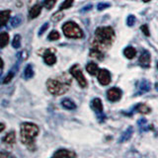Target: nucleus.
Returning <instances> with one entry per match:
<instances>
[{"label":"nucleus","instance_id":"nucleus-1","mask_svg":"<svg viewBox=\"0 0 158 158\" xmlns=\"http://www.w3.org/2000/svg\"><path fill=\"white\" fill-rule=\"evenodd\" d=\"M115 38V32L112 27H100L95 32V41L94 48L100 49L101 48H107L113 43Z\"/></svg>","mask_w":158,"mask_h":158},{"label":"nucleus","instance_id":"nucleus-2","mask_svg":"<svg viewBox=\"0 0 158 158\" xmlns=\"http://www.w3.org/2000/svg\"><path fill=\"white\" fill-rule=\"evenodd\" d=\"M39 135V127L32 123H23L20 130V135L23 144L26 145L28 148L35 147V138Z\"/></svg>","mask_w":158,"mask_h":158},{"label":"nucleus","instance_id":"nucleus-3","mask_svg":"<svg viewBox=\"0 0 158 158\" xmlns=\"http://www.w3.org/2000/svg\"><path fill=\"white\" fill-rule=\"evenodd\" d=\"M66 77H64V79L59 78H54V79H48L47 82V87L49 93H52V95H62L68 90V83H67Z\"/></svg>","mask_w":158,"mask_h":158},{"label":"nucleus","instance_id":"nucleus-4","mask_svg":"<svg viewBox=\"0 0 158 158\" xmlns=\"http://www.w3.org/2000/svg\"><path fill=\"white\" fill-rule=\"evenodd\" d=\"M62 32L65 37L70 39H81L83 38V32L81 28L74 22H67L62 26Z\"/></svg>","mask_w":158,"mask_h":158},{"label":"nucleus","instance_id":"nucleus-5","mask_svg":"<svg viewBox=\"0 0 158 158\" xmlns=\"http://www.w3.org/2000/svg\"><path fill=\"white\" fill-rule=\"evenodd\" d=\"M70 73L71 75L76 79L78 84L80 85L82 88H85L87 86V81H86V78L84 77L83 75V72L79 67L78 64H75V65H73L71 68H70Z\"/></svg>","mask_w":158,"mask_h":158},{"label":"nucleus","instance_id":"nucleus-6","mask_svg":"<svg viewBox=\"0 0 158 158\" xmlns=\"http://www.w3.org/2000/svg\"><path fill=\"white\" fill-rule=\"evenodd\" d=\"M98 81L103 86H107L111 83V74L107 69H101L98 71Z\"/></svg>","mask_w":158,"mask_h":158},{"label":"nucleus","instance_id":"nucleus-7","mask_svg":"<svg viewBox=\"0 0 158 158\" xmlns=\"http://www.w3.org/2000/svg\"><path fill=\"white\" fill-rule=\"evenodd\" d=\"M122 90L118 87H113L111 89H109L107 92V98L109 101L111 102H117L122 98Z\"/></svg>","mask_w":158,"mask_h":158},{"label":"nucleus","instance_id":"nucleus-8","mask_svg":"<svg viewBox=\"0 0 158 158\" xmlns=\"http://www.w3.org/2000/svg\"><path fill=\"white\" fill-rule=\"evenodd\" d=\"M151 84L147 79H141V80L137 83V92L135 93V96H139L142 94L147 93L148 91H150Z\"/></svg>","mask_w":158,"mask_h":158},{"label":"nucleus","instance_id":"nucleus-9","mask_svg":"<svg viewBox=\"0 0 158 158\" xmlns=\"http://www.w3.org/2000/svg\"><path fill=\"white\" fill-rule=\"evenodd\" d=\"M150 60H151V57H150L149 52L146 51V49H143L139 58H138V63H139V65L143 68H149Z\"/></svg>","mask_w":158,"mask_h":158},{"label":"nucleus","instance_id":"nucleus-10","mask_svg":"<svg viewBox=\"0 0 158 158\" xmlns=\"http://www.w3.org/2000/svg\"><path fill=\"white\" fill-rule=\"evenodd\" d=\"M91 105H92L93 110L95 111V113L97 114L99 118H105V116H104V114H103V104H102L101 99H99V98L93 99Z\"/></svg>","mask_w":158,"mask_h":158},{"label":"nucleus","instance_id":"nucleus-11","mask_svg":"<svg viewBox=\"0 0 158 158\" xmlns=\"http://www.w3.org/2000/svg\"><path fill=\"white\" fill-rule=\"evenodd\" d=\"M132 133H133V127H128L127 130L121 135V137L118 138V142L123 143V142H125V141L130 140L131 135H132Z\"/></svg>","mask_w":158,"mask_h":158},{"label":"nucleus","instance_id":"nucleus-12","mask_svg":"<svg viewBox=\"0 0 158 158\" xmlns=\"http://www.w3.org/2000/svg\"><path fill=\"white\" fill-rule=\"evenodd\" d=\"M76 153L67 149H59L53 154V157H76Z\"/></svg>","mask_w":158,"mask_h":158},{"label":"nucleus","instance_id":"nucleus-13","mask_svg":"<svg viewBox=\"0 0 158 158\" xmlns=\"http://www.w3.org/2000/svg\"><path fill=\"white\" fill-rule=\"evenodd\" d=\"M42 12V6L40 4H36L34 5V6L31 8V10H30L29 12V18L30 19H35L37 18L40 14H41Z\"/></svg>","mask_w":158,"mask_h":158},{"label":"nucleus","instance_id":"nucleus-14","mask_svg":"<svg viewBox=\"0 0 158 158\" xmlns=\"http://www.w3.org/2000/svg\"><path fill=\"white\" fill-rule=\"evenodd\" d=\"M137 126H138V128H139V132H144L150 130V126L147 125L146 118H139V120L137 121Z\"/></svg>","mask_w":158,"mask_h":158},{"label":"nucleus","instance_id":"nucleus-15","mask_svg":"<svg viewBox=\"0 0 158 158\" xmlns=\"http://www.w3.org/2000/svg\"><path fill=\"white\" fill-rule=\"evenodd\" d=\"M135 111L140 113V114H144L145 115V114H149L151 112V108H149L144 103H140L135 107Z\"/></svg>","mask_w":158,"mask_h":158},{"label":"nucleus","instance_id":"nucleus-16","mask_svg":"<svg viewBox=\"0 0 158 158\" xmlns=\"http://www.w3.org/2000/svg\"><path fill=\"white\" fill-rule=\"evenodd\" d=\"M10 12L9 10H5V11L0 12V28L3 27L5 24H6L9 19H10Z\"/></svg>","mask_w":158,"mask_h":158},{"label":"nucleus","instance_id":"nucleus-17","mask_svg":"<svg viewBox=\"0 0 158 158\" xmlns=\"http://www.w3.org/2000/svg\"><path fill=\"white\" fill-rule=\"evenodd\" d=\"M61 105H62V107L64 109H66V110H75V109H76L75 103H74L72 100H70V99H68V98L63 99V100L61 101Z\"/></svg>","mask_w":158,"mask_h":158},{"label":"nucleus","instance_id":"nucleus-18","mask_svg":"<svg viewBox=\"0 0 158 158\" xmlns=\"http://www.w3.org/2000/svg\"><path fill=\"white\" fill-rule=\"evenodd\" d=\"M15 140H16V135H15L14 131L8 132L7 135L2 138V141L7 143V144H13V143H15Z\"/></svg>","mask_w":158,"mask_h":158},{"label":"nucleus","instance_id":"nucleus-19","mask_svg":"<svg viewBox=\"0 0 158 158\" xmlns=\"http://www.w3.org/2000/svg\"><path fill=\"white\" fill-rule=\"evenodd\" d=\"M86 70L89 74H90V75H96V74H98L99 68H98V65L96 63L89 62L86 65Z\"/></svg>","mask_w":158,"mask_h":158},{"label":"nucleus","instance_id":"nucleus-20","mask_svg":"<svg viewBox=\"0 0 158 158\" xmlns=\"http://www.w3.org/2000/svg\"><path fill=\"white\" fill-rule=\"evenodd\" d=\"M123 54H125V56L128 59H132L133 57L135 56L136 54V51L135 48L132 47H127L125 49H123Z\"/></svg>","mask_w":158,"mask_h":158},{"label":"nucleus","instance_id":"nucleus-21","mask_svg":"<svg viewBox=\"0 0 158 158\" xmlns=\"http://www.w3.org/2000/svg\"><path fill=\"white\" fill-rule=\"evenodd\" d=\"M44 61H46L48 65H53L56 61V57L53 53L48 52L46 54H44Z\"/></svg>","mask_w":158,"mask_h":158},{"label":"nucleus","instance_id":"nucleus-22","mask_svg":"<svg viewBox=\"0 0 158 158\" xmlns=\"http://www.w3.org/2000/svg\"><path fill=\"white\" fill-rule=\"evenodd\" d=\"M17 67H18V63L16 64V65H15L14 68L11 69V71H10V72L7 74V75L4 77V79H3V83H4V84H7V83H9L10 81L12 80L13 77H14V75H15V73H16Z\"/></svg>","mask_w":158,"mask_h":158},{"label":"nucleus","instance_id":"nucleus-23","mask_svg":"<svg viewBox=\"0 0 158 158\" xmlns=\"http://www.w3.org/2000/svg\"><path fill=\"white\" fill-rule=\"evenodd\" d=\"M22 17L20 16V15H16V16H14L12 19H11V21H10V24H11V26L13 28H17L19 27L20 25L22 24Z\"/></svg>","mask_w":158,"mask_h":158},{"label":"nucleus","instance_id":"nucleus-24","mask_svg":"<svg viewBox=\"0 0 158 158\" xmlns=\"http://www.w3.org/2000/svg\"><path fill=\"white\" fill-rule=\"evenodd\" d=\"M9 42V36L7 33H1L0 34V48H4L7 46Z\"/></svg>","mask_w":158,"mask_h":158},{"label":"nucleus","instance_id":"nucleus-25","mask_svg":"<svg viewBox=\"0 0 158 158\" xmlns=\"http://www.w3.org/2000/svg\"><path fill=\"white\" fill-rule=\"evenodd\" d=\"M34 76V70H33V67L31 64H28V65L26 66V68H25L24 70V77L26 79H30L32 78Z\"/></svg>","mask_w":158,"mask_h":158},{"label":"nucleus","instance_id":"nucleus-26","mask_svg":"<svg viewBox=\"0 0 158 158\" xmlns=\"http://www.w3.org/2000/svg\"><path fill=\"white\" fill-rule=\"evenodd\" d=\"M20 46H21V37L19 35H16L14 38H13V41H12V47L14 48H19Z\"/></svg>","mask_w":158,"mask_h":158},{"label":"nucleus","instance_id":"nucleus-27","mask_svg":"<svg viewBox=\"0 0 158 158\" xmlns=\"http://www.w3.org/2000/svg\"><path fill=\"white\" fill-rule=\"evenodd\" d=\"M48 38L49 41H56V40H58L59 38H60V35H59V33L57 31H52V32L49 33Z\"/></svg>","mask_w":158,"mask_h":158},{"label":"nucleus","instance_id":"nucleus-28","mask_svg":"<svg viewBox=\"0 0 158 158\" xmlns=\"http://www.w3.org/2000/svg\"><path fill=\"white\" fill-rule=\"evenodd\" d=\"M73 4V0H65L59 7V10H64V9H67V8H70Z\"/></svg>","mask_w":158,"mask_h":158},{"label":"nucleus","instance_id":"nucleus-29","mask_svg":"<svg viewBox=\"0 0 158 158\" xmlns=\"http://www.w3.org/2000/svg\"><path fill=\"white\" fill-rule=\"evenodd\" d=\"M62 17H63V14H62V12H61V10H59L58 12L54 13V14L52 15V20L53 22H58L59 20H61V19H62Z\"/></svg>","mask_w":158,"mask_h":158},{"label":"nucleus","instance_id":"nucleus-30","mask_svg":"<svg viewBox=\"0 0 158 158\" xmlns=\"http://www.w3.org/2000/svg\"><path fill=\"white\" fill-rule=\"evenodd\" d=\"M56 2V0H44V7H46L48 10H51L54 6Z\"/></svg>","mask_w":158,"mask_h":158},{"label":"nucleus","instance_id":"nucleus-31","mask_svg":"<svg viewBox=\"0 0 158 158\" xmlns=\"http://www.w3.org/2000/svg\"><path fill=\"white\" fill-rule=\"evenodd\" d=\"M135 21H136V18L135 15H130V16L127 18V25L128 27H131L135 25Z\"/></svg>","mask_w":158,"mask_h":158},{"label":"nucleus","instance_id":"nucleus-32","mask_svg":"<svg viewBox=\"0 0 158 158\" xmlns=\"http://www.w3.org/2000/svg\"><path fill=\"white\" fill-rule=\"evenodd\" d=\"M140 30H141V32L145 35L146 37H149L150 36V33H149V30H148V26L146 24L144 25H142V26L140 27Z\"/></svg>","mask_w":158,"mask_h":158},{"label":"nucleus","instance_id":"nucleus-33","mask_svg":"<svg viewBox=\"0 0 158 158\" xmlns=\"http://www.w3.org/2000/svg\"><path fill=\"white\" fill-rule=\"evenodd\" d=\"M109 7H110V4H109V3H99L98 6H97L99 11H102V10L109 8Z\"/></svg>","mask_w":158,"mask_h":158},{"label":"nucleus","instance_id":"nucleus-34","mask_svg":"<svg viewBox=\"0 0 158 158\" xmlns=\"http://www.w3.org/2000/svg\"><path fill=\"white\" fill-rule=\"evenodd\" d=\"M48 28V23H46L44 25H43L42 28L40 29V31H39V35H40V36H41V35H43V34H44V32L46 31V30H47Z\"/></svg>","mask_w":158,"mask_h":158},{"label":"nucleus","instance_id":"nucleus-35","mask_svg":"<svg viewBox=\"0 0 158 158\" xmlns=\"http://www.w3.org/2000/svg\"><path fill=\"white\" fill-rule=\"evenodd\" d=\"M13 155L8 152H0V157H12Z\"/></svg>","mask_w":158,"mask_h":158},{"label":"nucleus","instance_id":"nucleus-36","mask_svg":"<svg viewBox=\"0 0 158 158\" xmlns=\"http://www.w3.org/2000/svg\"><path fill=\"white\" fill-rule=\"evenodd\" d=\"M92 8V5H88V6L84 7V9L81 10V12H84V11H88V10H90Z\"/></svg>","mask_w":158,"mask_h":158},{"label":"nucleus","instance_id":"nucleus-37","mask_svg":"<svg viewBox=\"0 0 158 158\" xmlns=\"http://www.w3.org/2000/svg\"><path fill=\"white\" fill-rule=\"evenodd\" d=\"M4 128H5V125L2 123H0V131H3Z\"/></svg>","mask_w":158,"mask_h":158},{"label":"nucleus","instance_id":"nucleus-38","mask_svg":"<svg viewBox=\"0 0 158 158\" xmlns=\"http://www.w3.org/2000/svg\"><path fill=\"white\" fill-rule=\"evenodd\" d=\"M3 67V60L1 59V57H0V68Z\"/></svg>","mask_w":158,"mask_h":158},{"label":"nucleus","instance_id":"nucleus-39","mask_svg":"<svg viewBox=\"0 0 158 158\" xmlns=\"http://www.w3.org/2000/svg\"><path fill=\"white\" fill-rule=\"evenodd\" d=\"M150 0H143V2H149Z\"/></svg>","mask_w":158,"mask_h":158}]
</instances>
